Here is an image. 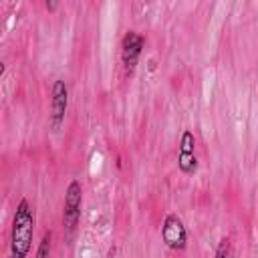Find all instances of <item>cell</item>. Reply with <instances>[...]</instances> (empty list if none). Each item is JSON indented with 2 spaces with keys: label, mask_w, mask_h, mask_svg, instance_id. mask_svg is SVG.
Here are the masks:
<instances>
[{
  "label": "cell",
  "mask_w": 258,
  "mask_h": 258,
  "mask_svg": "<svg viewBox=\"0 0 258 258\" xmlns=\"http://www.w3.org/2000/svg\"><path fill=\"white\" fill-rule=\"evenodd\" d=\"M34 238V210L26 198L16 204L10 228V258H28Z\"/></svg>",
  "instance_id": "6da1fadb"
},
{
  "label": "cell",
  "mask_w": 258,
  "mask_h": 258,
  "mask_svg": "<svg viewBox=\"0 0 258 258\" xmlns=\"http://www.w3.org/2000/svg\"><path fill=\"white\" fill-rule=\"evenodd\" d=\"M81 206H83V185L79 179H71L64 189V210H62V224L69 232H75L79 226Z\"/></svg>",
  "instance_id": "7a4b0ae2"
},
{
  "label": "cell",
  "mask_w": 258,
  "mask_h": 258,
  "mask_svg": "<svg viewBox=\"0 0 258 258\" xmlns=\"http://www.w3.org/2000/svg\"><path fill=\"white\" fill-rule=\"evenodd\" d=\"M67 109H69V87L62 79H56L50 91V113H48V127L52 131H58L62 127Z\"/></svg>",
  "instance_id": "3957f363"
},
{
  "label": "cell",
  "mask_w": 258,
  "mask_h": 258,
  "mask_svg": "<svg viewBox=\"0 0 258 258\" xmlns=\"http://www.w3.org/2000/svg\"><path fill=\"white\" fill-rule=\"evenodd\" d=\"M161 240L171 250H185L187 246V230L183 220L177 214H167L161 222Z\"/></svg>",
  "instance_id": "277c9868"
},
{
  "label": "cell",
  "mask_w": 258,
  "mask_h": 258,
  "mask_svg": "<svg viewBox=\"0 0 258 258\" xmlns=\"http://www.w3.org/2000/svg\"><path fill=\"white\" fill-rule=\"evenodd\" d=\"M177 167L181 173L191 175L198 171V157H196V135L191 129H183L177 147Z\"/></svg>",
  "instance_id": "5b68a950"
},
{
  "label": "cell",
  "mask_w": 258,
  "mask_h": 258,
  "mask_svg": "<svg viewBox=\"0 0 258 258\" xmlns=\"http://www.w3.org/2000/svg\"><path fill=\"white\" fill-rule=\"evenodd\" d=\"M143 46H145V40L141 34H137L135 30L125 32V36L121 40V62L127 71H133L137 67V60L143 52Z\"/></svg>",
  "instance_id": "8992f818"
},
{
  "label": "cell",
  "mask_w": 258,
  "mask_h": 258,
  "mask_svg": "<svg viewBox=\"0 0 258 258\" xmlns=\"http://www.w3.org/2000/svg\"><path fill=\"white\" fill-rule=\"evenodd\" d=\"M50 250H52V234L44 232L40 242H38V246H36L34 258H50Z\"/></svg>",
  "instance_id": "52a82bcc"
},
{
  "label": "cell",
  "mask_w": 258,
  "mask_h": 258,
  "mask_svg": "<svg viewBox=\"0 0 258 258\" xmlns=\"http://www.w3.org/2000/svg\"><path fill=\"white\" fill-rule=\"evenodd\" d=\"M216 258H234V248L228 238H222L216 248Z\"/></svg>",
  "instance_id": "ba28073f"
},
{
  "label": "cell",
  "mask_w": 258,
  "mask_h": 258,
  "mask_svg": "<svg viewBox=\"0 0 258 258\" xmlns=\"http://www.w3.org/2000/svg\"><path fill=\"white\" fill-rule=\"evenodd\" d=\"M44 6H46V10H50V12H52V10H56V6H58V4H56V2H46Z\"/></svg>",
  "instance_id": "9c48e42d"
},
{
  "label": "cell",
  "mask_w": 258,
  "mask_h": 258,
  "mask_svg": "<svg viewBox=\"0 0 258 258\" xmlns=\"http://www.w3.org/2000/svg\"><path fill=\"white\" fill-rule=\"evenodd\" d=\"M115 252H117V248L111 246V250H109V258H115Z\"/></svg>",
  "instance_id": "30bf717a"
}]
</instances>
